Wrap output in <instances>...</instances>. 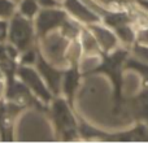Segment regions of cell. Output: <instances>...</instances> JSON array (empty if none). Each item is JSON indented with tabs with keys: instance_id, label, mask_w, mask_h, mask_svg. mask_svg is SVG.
I'll return each instance as SVG.
<instances>
[{
	"instance_id": "8",
	"label": "cell",
	"mask_w": 148,
	"mask_h": 143,
	"mask_svg": "<svg viewBox=\"0 0 148 143\" xmlns=\"http://www.w3.org/2000/svg\"><path fill=\"white\" fill-rule=\"evenodd\" d=\"M25 108V104L0 98V138L3 142L13 141L14 120Z\"/></svg>"
},
{
	"instance_id": "9",
	"label": "cell",
	"mask_w": 148,
	"mask_h": 143,
	"mask_svg": "<svg viewBox=\"0 0 148 143\" xmlns=\"http://www.w3.org/2000/svg\"><path fill=\"white\" fill-rule=\"evenodd\" d=\"M82 77H83V73H81V70H79V60H70L68 69L64 70L61 91L64 94V98L70 104V107L73 108H74L75 92L79 87Z\"/></svg>"
},
{
	"instance_id": "1",
	"label": "cell",
	"mask_w": 148,
	"mask_h": 143,
	"mask_svg": "<svg viewBox=\"0 0 148 143\" xmlns=\"http://www.w3.org/2000/svg\"><path fill=\"white\" fill-rule=\"evenodd\" d=\"M130 56L129 50L116 48L110 52H101V61L94 69L83 73V76L91 74H105L110 79L113 86V111L114 113L120 112L123 104V69H125L126 59Z\"/></svg>"
},
{
	"instance_id": "2",
	"label": "cell",
	"mask_w": 148,
	"mask_h": 143,
	"mask_svg": "<svg viewBox=\"0 0 148 143\" xmlns=\"http://www.w3.org/2000/svg\"><path fill=\"white\" fill-rule=\"evenodd\" d=\"M51 120L53 121L56 133L59 138L64 142L74 141L79 137L78 118L73 112V107L68 103L65 98L55 96L48 108Z\"/></svg>"
},
{
	"instance_id": "18",
	"label": "cell",
	"mask_w": 148,
	"mask_h": 143,
	"mask_svg": "<svg viewBox=\"0 0 148 143\" xmlns=\"http://www.w3.org/2000/svg\"><path fill=\"white\" fill-rule=\"evenodd\" d=\"M20 64L22 65H35L36 57H38V46H34L31 48L26 50V51L20 54Z\"/></svg>"
},
{
	"instance_id": "15",
	"label": "cell",
	"mask_w": 148,
	"mask_h": 143,
	"mask_svg": "<svg viewBox=\"0 0 148 143\" xmlns=\"http://www.w3.org/2000/svg\"><path fill=\"white\" fill-rule=\"evenodd\" d=\"M116 33V35L118 36V41H121L122 43L131 46V44L135 43L136 41V31L134 30L130 26V23H126V25H121L118 28L113 29Z\"/></svg>"
},
{
	"instance_id": "19",
	"label": "cell",
	"mask_w": 148,
	"mask_h": 143,
	"mask_svg": "<svg viewBox=\"0 0 148 143\" xmlns=\"http://www.w3.org/2000/svg\"><path fill=\"white\" fill-rule=\"evenodd\" d=\"M133 52H134V55H136L140 60L148 63V46L136 43L135 42V43H134V47H133Z\"/></svg>"
},
{
	"instance_id": "21",
	"label": "cell",
	"mask_w": 148,
	"mask_h": 143,
	"mask_svg": "<svg viewBox=\"0 0 148 143\" xmlns=\"http://www.w3.org/2000/svg\"><path fill=\"white\" fill-rule=\"evenodd\" d=\"M135 42L136 43L148 46V28L139 29V30L136 31V41Z\"/></svg>"
},
{
	"instance_id": "3",
	"label": "cell",
	"mask_w": 148,
	"mask_h": 143,
	"mask_svg": "<svg viewBox=\"0 0 148 143\" xmlns=\"http://www.w3.org/2000/svg\"><path fill=\"white\" fill-rule=\"evenodd\" d=\"M35 41L36 33L34 20L25 17L17 10L9 20L8 42L20 52H23L35 46Z\"/></svg>"
},
{
	"instance_id": "23",
	"label": "cell",
	"mask_w": 148,
	"mask_h": 143,
	"mask_svg": "<svg viewBox=\"0 0 148 143\" xmlns=\"http://www.w3.org/2000/svg\"><path fill=\"white\" fill-rule=\"evenodd\" d=\"M136 1L139 3V4H142L146 9H148V0H136Z\"/></svg>"
},
{
	"instance_id": "11",
	"label": "cell",
	"mask_w": 148,
	"mask_h": 143,
	"mask_svg": "<svg viewBox=\"0 0 148 143\" xmlns=\"http://www.w3.org/2000/svg\"><path fill=\"white\" fill-rule=\"evenodd\" d=\"M87 29L95 36L101 52H110L117 48L118 36L116 35L114 31H112L110 29L105 28V26L99 25V22L90 23V25H87Z\"/></svg>"
},
{
	"instance_id": "24",
	"label": "cell",
	"mask_w": 148,
	"mask_h": 143,
	"mask_svg": "<svg viewBox=\"0 0 148 143\" xmlns=\"http://www.w3.org/2000/svg\"><path fill=\"white\" fill-rule=\"evenodd\" d=\"M13 1H16V3H17V4H18V3H20L21 0H13Z\"/></svg>"
},
{
	"instance_id": "17",
	"label": "cell",
	"mask_w": 148,
	"mask_h": 143,
	"mask_svg": "<svg viewBox=\"0 0 148 143\" xmlns=\"http://www.w3.org/2000/svg\"><path fill=\"white\" fill-rule=\"evenodd\" d=\"M17 3L13 0H0V18L10 20L13 14L17 12Z\"/></svg>"
},
{
	"instance_id": "16",
	"label": "cell",
	"mask_w": 148,
	"mask_h": 143,
	"mask_svg": "<svg viewBox=\"0 0 148 143\" xmlns=\"http://www.w3.org/2000/svg\"><path fill=\"white\" fill-rule=\"evenodd\" d=\"M39 10H40V5H39L38 0H21L18 3V12L31 20L36 17Z\"/></svg>"
},
{
	"instance_id": "7",
	"label": "cell",
	"mask_w": 148,
	"mask_h": 143,
	"mask_svg": "<svg viewBox=\"0 0 148 143\" xmlns=\"http://www.w3.org/2000/svg\"><path fill=\"white\" fill-rule=\"evenodd\" d=\"M35 68L39 72V74L42 76V78L44 79V82L47 83V86L49 87L52 94L55 96H59L60 92H61L62 77H64L65 69H61V68L56 67L55 64H52L43 55L39 46H38V57H36Z\"/></svg>"
},
{
	"instance_id": "12",
	"label": "cell",
	"mask_w": 148,
	"mask_h": 143,
	"mask_svg": "<svg viewBox=\"0 0 148 143\" xmlns=\"http://www.w3.org/2000/svg\"><path fill=\"white\" fill-rule=\"evenodd\" d=\"M129 104L134 118L138 122H144L148 125V86L144 87L134 98H131Z\"/></svg>"
},
{
	"instance_id": "4",
	"label": "cell",
	"mask_w": 148,
	"mask_h": 143,
	"mask_svg": "<svg viewBox=\"0 0 148 143\" xmlns=\"http://www.w3.org/2000/svg\"><path fill=\"white\" fill-rule=\"evenodd\" d=\"M69 13L61 7L57 8H40L36 14L34 23H35L36 39H43L52 31L60 30L65 21L69 18Z\"/></svg>"
},
{
	"instance_id": "6",
	"label": "cell",
	"mask_w": 148,
	"mask_h": 143,
	"mask_svg": "<svg viewBox=\"0 0 148 143\" xmlns=\"http://www.w3.org/2000/svg\"><path fill=\"white\" fill-rule=\"evenodd\" d=\"M17 77H18V79H21V81L31 90V92H33L34 95H36V96L44 103V104H51L55 95L52 94V91L49 90V87L47 86V83L44 82V79L42 78V76L39 74V72L36 70V68H33L31 65L18 64Z\"/></svg>"
},
{
	"instance_id": "25",
	"label": "cell",
	"mask_w": 148,
	"mask_h": 143,
	"mask_svg": "<svg viewBox=\"0 0 148 143\" xmlns=\"http://www.w3.org/2000/svg\"><path fill=\"white\" fill-rule=\"evenodd\" d=\"M60 1H61V3H62V0H60Z\"/></svg>"
},
{
	"instance_id": "20",
	"label": "cell",
	"mask_w": 148,
	"mask_h": 143,
	"mask_svg": "<svg viewBox=\"0 0 148 143\" xmlns=\"http://www.w3.org/2000/svg\"><path fill=\"white\" fill-rule=\"evenodd\" d=\"M8 31H9V20L0 18V43H5L8 41Z\"/></svg>"
},
{
	"instance_id": "14",
	"label": "cell",
	"mask_w": 148,
	"mask_h": 143,
	"mask_svg": "<svg viewBox=\"0 0 148 143\" xmlns=\"http://www.w3.org/2000/svg\"><path fill=\"white\" fill-rule=\"evenodd\" d=\"M125 69H131L139 74L143 79V85L148 86V63L143 60H138L136 57H130L126 59Z\"/></svg>"
},
{
	"instance_id": "5",
	"label": "cell",
	"mask_w": 148,
	"mask_h": 143,
	"mask_svg": "<svg viewBox=\"0 0 148 143\" xmlns=\"http://www.w3.org/2000/svg\"><path fill=\"white\" fill-rule=\"evenodd\" d=\"M70 39H68L65 35H62L61 31L56 30L52 31L46 38L40 39V44L43 48V55L56 67L62 68L68 65L66 60V51L69 48Z\"/></svg>"
},
{
	"instance_id": "22",
	"label": "cell",
	"mask_w": 148,
	"mask_h": 143,
	"mask_svg": "<svg viewBox=\"0 0 148 143\" xmlns=\"http://www.w3.org/2000/svg\"><path fill=\"white\" fill-rule=\"evenodd\" d=\"M38 3L40 8H57L62 5L60 0H38Z\"/></svg>"
},
{
	"instance_id": "10",
	"label": "cell",
	"mask_w": 148,
	"mask_h": 143,
	"mask_svg": "<svg viewBox=\"0 0 148 143\" xmlns=\"http://www.w3.org/2000/svg\"><path fill=\"white\" fill-rule=\"evenodd\" d=\"M62 7L69 13V16L82 23L90 25L101 21L100 16L94 9H91L83 0H62Z\"/></svg>"
},
{
	"instance_id": "13",
	"label": "cell",
	"mask_w": 148,
	"mask_h": 143,
	"mask_svg": "<svg viewBox=\"0 0 148 143\" xmlns=\"http://www.w3.org/2000/svg\"><path fill=\"white\" fill-rule=\"evenodd\" d=\"M81 46H82V51L86 52V54H101V50H100L99 44H97L95 36L92 35V33L88 29L82 28L81 31Z\"/></svg>"
}]
</instances>
